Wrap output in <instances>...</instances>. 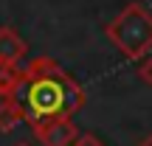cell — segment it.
I'll return each mask as SVG.
<instances>
[{"label": "cell", "instance_id": "obj_1", "mask_svg": "<svg viewBox=\"0 0 152 146\" xmlns=\"http://www.w3.org/2000/svg\"><path fill=\"white\" fill-rule=\"evenodd\" d=\"M9 101L20 110L23 121L39 124L54 118H73L85 107V90L71 79L51 56H37L26 70H20V81L11 90Z\"/></svg>", "mask_w": 152, "mask_h": 146}, {"label": "cell", "instance_id": "obj_2", "mask_svg": "<svg viewBox=\"0 0 152 146\" xmlns=\"http://www.w3.org/2000/svg\"><path fill=\"white\" fill-rule=\"evenodd\" d=\"M104 34L127 59L138 62L152 51V11L144 3H127L104 25Z\"/></svg>", "mask_w": 152, "mask_h": 146}, {"label": "cell", "instance_id": "obj_3", "mask_svg": "<svg viewBox=\"0 0 152 146\" xmlns=\"http://www.w3.org/2000/svg\"><path fill=\"white\" fill-rule=\"evenodd\" d=\"M34 138L42 146H73V141L82 135L73 118H54V121H39L31 124Z\"/></svg>", "mask_w": 152, "mask_h": 146}, {"label": "cell", "instance_id": "obj_4", "mask_svg": "<svg viewBox=\"0 0 152 146\" xmlns=\"http://www.w3.org/2000/svg\"><path fill=\"white\" fill-rule=\"evenodd\" d=\"M28 54V45L14 28H0V65H9V68H20V62L26 59Z\"/></svg>", "mask_w": 152, "mask_h": 146}, {"label": "cell", "instance_id": "obj_5", "mask_svg": "<svg viewBox=\"0 0 152 146\" xmlns=\"http://www.w3.org/2000/svg\"><path fill=\"white\" fill-rule=\"evenodd\" d=\"M23 121V115H20V110L14 107V104L6 98L3 104H0V132H11L17 124Z\"/></svg>", "mask_w": 152, "mask_h": 146}, {"label": "cell", "instance_id": "obj_6", "mask_svg": "<svg viewBox=\"0 0 152 146\" xmlns=\"http://www.w3.org/2000/svg\"><path fill=\"white\" fill-rule=\"evenodd\" d=\"M20 81V68H9V65H0V96L9 98L11 90L17 87Z\"/></svg>", "mask_w": 152, "mask_h": 146}, {"label": "cell", "instance_id": "obj_7", "mask_svg": "<svg viewBox=\"0 0 152 146\" xmlns=\"http://www.w3.org/2000/svg\"><path fill=\"white\" fill-rule=\"evenodd\" d=\"M138 62H141V65H138V79L147 87H152V56H144V59H138Z\"/></svg>", "mask_w": 152, "mask_h": 146}, {"label": "cell", "instance_id": "obj_8", "mask_svg": "<svg viewBox=\"0 0 152 146\" xmlns=\"http://www.w3.org/2000/svg\"><path fill=\"white\" fill-rule=\"evenodd\" d=\"M73 146H104V143L99 141L96 135H87V132H82V135L73 141Z\"/></svg>", "mask_w": 152, "mask_h": 146}, {"label": "cell", "instance_id": "obj_9", "mask_svg": "<svg viewBox=\"0 0 152 146\" xmlns=\"http://www.w3.org/2000/svg\"><path fill=\"white\" fill-rule=\"evenodd\" d=\"M138 146H152V135H149V138H144V141L138 143Z\"/></svg>", "mask_w": 152, "mask_h": 146}, {"label": "cell", "instance_id": "obj_10", "mask_svg": "<svg viewBox=\"0 0 152 146\" xmlns=\"http://www.w3.org/2000/svg\"><path fill=\"white\" fill-rule=\"evenodd\" d=\"M14 146H31V143H26V141H20V143H14Z\"/></svg>", "mask_w": 152, "mask_h": 146}]
</instances>
